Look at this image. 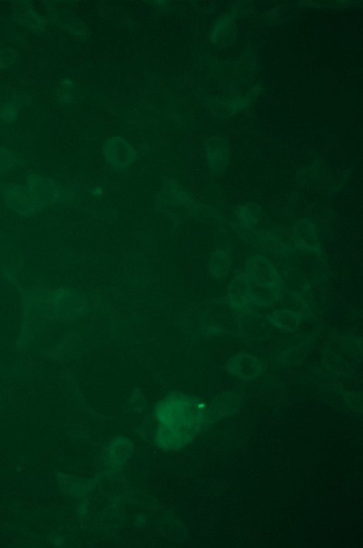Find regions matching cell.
Returning <instances> with one entry per match:
<instances>
[{
	"mask_svg": "<svg viewBox=\"0 0 363 548\" xmlns=\"http://www.w3.org/2000/svg\"><path fill=\"white\" fill-rule=\"evenodd\" d=\"M157 417L162 424V445L179 447L191 439L205 417V405L183 395H172L157 407Z\"/></svg>",
	"mask_w": 363,
	"mask_h": 548,
	"instance_id": "obj_1",
	"label": "cell"
},
{
	"mask_svg": "<svg viewBox=\"0 0 363 548\" xmlns=\"http://www.w3.org/2000/svg\"><path fill=\"white\" fill-rule=\"evenodd\" d=\"M230 225L244 242L260 251L286 255L297 250L292 234L286 230L246 228L237 221Z\"/></svg>",
	"mask_w": 363,
	"mask_h": 548,
	"instance_id": "obj_2",
	"label": "cell"
},
{
	"mask_svg": "<svg viewBox=\"0 0 363 548\" xmlns=\"http://www.w3.org/2000/svg\"><path fill=\"white\" fill-rule=\"evenodd\" d=\"M3 196L7 206L23 216L35 215L44 208L27 186H7L3 190Z\"/></svg>",
	"mask_w": 363,
	"mask_h": 548,
	"instance_id": "obj_3",
	"label": "cell"
},
{
	"mask_svg": "<svg viewBox=\"0 0 363 548\" xmlns=\"http://www.w3.org/2000/svg\"><path fill=\"white\" fill-rule=\"evenodd\" d=\"M244 273L251 283L258 286L277 287L281 284V278L273 263L261 255L247 260Z\"/></svg>",
	"mask_w": 363,
	"mask_h": 548,
	"instance_id": "obj_4",
	"label": "cell"
},
{
	"mask_svg": "<svg viewBox=\"0 0 363 548\" xmlns=\"http://www.w3.org/2000/svg\"><path fill=\"white\" fill-rule=\"evenodd\" d=\"M266 367V362L261 358L246 352L235 355L227 363V372L244 381L258 378L265 372Z\"/></svg>",
	"mask_w": 363,
	"mask_h": 548,
	"instance_id": "obj_5",
	"label": "cell"
},
{
	"mask_svg": "<svg viewBox=\"0 0 363 548\" xmlns=\"http://www.w3.org/2000/svg\"><path fill=\"white\" fill-rule=\"evenodd\" d=\"M291 234L297 249L323 256V248L316 226L310 219L298 220Z\"/></svg>",
	"mask_w": 363,
	"mask_h": 548,
	"instance_id": "obj_6",
	"label": "cell"
},
{
	"mask_svg": "<svg viewBox=\"0 0 363 548\" xmlns=\"http://www.w3.org/2000/svg\"><path fill=\"white\" fill-rule=\"evenodd\" d=\"M206 151L210 171L215 176H221L227 170L230 160V148L224 136H214L206 143Z\"/></svg>",
	"mask_w": 363,
	"mask_h": 548,
	"instance_id": "obj_7",
	"label": "cell"
},
{
	"mask_svg": "<svg viewBox=\"0 0 363 548\" xmlns=\"http://www.w3.org/2000/svg\"><path fill=\"white\" fill-rule=\"evenodd\" d=\"M103 153L107 162L118 169L129 167L137 158L133 147L119 136L112 137L105 143Z\"/></svg>",
	"mask_w": 363,
	"mask_h": 548,
	"instance_id": "obj_8",
	"label": "cell"
},
{
	"mask_svg": "<svg viewBox=\"0 0 363 548\" xmlns=\"http://www.w3.org/2000/svg\"><path fill=\"white\" fill-rule=\"evenodd\" d=\"M273 326L268 318L249 309L239 311L238 316V330L242 336L252 340L267 338Z\"/></svg>",
	"mask_w": 363,
	"mask_h": 548,
	"instance_id": "obj_9",
	"label": "cell"
},
{
	"mask_svg": "<svg viewBox=\"0 0 363 548\" xmlns=\"http://www.w3.org/2000/svg\"><path fill=\"white\" fill-rule=\"evenodd\" d=\"M27 187L45 207L67 199L59 186L52 179L39 174H32L27 179Z\"/></svg>",
	"mask_w": 363,
	"mask_h": 548,
	"instance_id": "obj_10",
	"label": "cell"
},
{
	"mask_svg": "<svg viewBox=\"0 0 363 548\" xmlns=\"http://www.w3.org/2000/svg\"><path fill=\"white\" fill-rule=\"evenodd\" d=\"M196 205V201L191 194L182 189L177 183L169 180L165 182L156 198V206L158 208L181 206L193 208Z\"/></svg>",
	"mask_w": 363,
	"mask_h": 548,
	"instance_id": "obj_11",
	"label": "cell"
},
{
	"mask_svg": "<svg viewBox=\"0 0 363 548\" xmlns=\"http://www.w3.org/2000/svg\"><path fill=\"white\" fill-rule=\"evenodd\" d=\"M13 18L17 23L35 32L44 30L48 24V21L28 1L16 3L13 9Z\"/></svg>",
	"mask_w": 363,
	"mask_h": 548,
	"instance_id": "obj_12",
	"label": "cell"
},
{
	"mask_svg": "<svg viewBox=\"0 0 363 548\" xmlns=\"http://www.w3.org/2000/svg\"><path fill=\"white\" fill-rule=\"evenodd\" d=\"M237 37V28L234 19L227 14L218 19L210 32L211 42L220 47L232 46Z\"/></svg>",
	"mask_w": 363,
	"mask_h": 548,
	"instance_id": "obj_13",
	"label": "cell"
},
{
	"mask_svg": "<svg viewBox=\"0 0 363 548\" xmlns=\"http://www.w3.org/2000/svg\"><path fill=\"white\" fill-rule=\"evenodd\" d=\"M250 291L249 280L244 272H239L229 287L228 301L238 311L246 309L250 304Z\"/></svg>",
	"mask_w": 363,
	"mask_h": 548,
	"instance_id": "obj_14",
	"label": "cell"
},
{
	"mask_svg": "<svg viewBox=\"0 0 363 548\" xmlns=\"http://www.w3.org/2000/svg\"><path fill=\"white\" fill-rule=\"evenodd\" d=\"M232 265L231 251L225 248L215 251L209 261V269L211 275L217 280H222L229 274Z\"/></svg>",
	"mask_w": 363,
	"mask_h": 548,
	"instance_id": "obj_15",
	"label": "cell"
},
{
	"mask_svg": "<svg viewBox=\"0 0 363 548\" xmlns=\"http://www.w3.org/2000/svg\"><path fill=\"white\" fill-rule=\"evenodd\" d=\"M267 318L273 327L287 333L297 331L303 319L298 314L285 309L275 311Z\"/></svg>",
	"mask_w": 363,
	"mask_h": 548,
	"instance_id": "obj_16",
	"label": "cell"
},
{
	"mask_svg": "<svg viewBox=\"0 0 363 548\" xmlns=\"http://www.w3.org/2000/svg\"><path fill=\"white\" fill-rule=\"evenodd\" d=\"M280 294V285L261 287L251 282L249 304L257 306L269 307L279 302Z\"/></svg>",
	"mask_w": 363,
	"mask_h": 548,
	"instance_id": "obj_17",
	"label": "cell"
},
{
	"mask_svg": "<svg viewBox=\"0 0 363 548\" xmlns=\"http://www.w3.org/2000/svg\"><path fill=\"white\" fill-rule=\"evenodd\" d=\"M279 302L282 304L283 309L297 313L303 318L310 314L307 300L302 295L285 288L281 285Z\"/></svg>",
	"mask_w": 363,
	"mask_h": 548,
	"instance_id": "obj_18",
	"label": "cell"
},
{
	"mask_svg": "<svg viewBox=\"0 0 363 548\" xmlns=\"http://www.w3.org/2000/svg\"><path fill=\"white\" fill-rule=\"evenodd\" d=\"M237 222L246 228H255L261 222L263 217L262 208L256 203H246L238 207L236 211Z\"/></svg>",
	"mask_w": 363,
	"mask_h": 548,
	"instance_id": "obj_19",
	"label": "cell"
},
{
	"mask_svg": "<svg viewBox=\"0 0 363 548\" xmlns=\"http://www.w3.org/2000/svg\"><path fill=\"white\" fill-rule=\"evenodd\" d=\"M240 405L239 397L233 393L226 392L221 394L215 400L213 407L215 412L220 416H228L236 412Z\"/></svg>",
	"mask_w": 363,
	"mask_h": 548,
	"instance_id": "obj_20",
	"label": "cell"
},
{
	"mask_svg": "<svg viewBox=\"0 0 363 548\" xmlns=\"http://www.w3.org/2000/svg\"><path fill=\"white\" fill-rule=\"evenodd\" d=\"M74 82L70 78H64L57 90L58 102L63 105L71 104L74 100Z\"/></svg>",
	"mask_w": 363,
	"mask_h": 548,
	"instance_id": "obj_21",
	"label": "cell"
},
{
	"mask_svg": "<svg viewBox=\"0 0 363 548\" xmlns=\"http://www.w3.org/2000/svg\"><path fill=\"white\" fill-rule=\"evenodd\" d=\"M18 163V160L12 151L0 148V176L13 169Z\"/></svg>",
	"mask_w": 363,
	"mask_h": 548,
	"instance_id": "obj_22",
	"label": "cell"
},
{
	"mask_svg": "<svg viewBox=\"0 0 363 548\" xmlns=\"http://www.w3.org/2000/svg\"><path fill=\"white\" fill-rule=\"evenodd\" d=\"M16 98L12 102L3 104L0 107V117L6 122L11 123L16 120L18 115V105L20 102Z\"/></svg>",
	"mask_w": 363,
	"mask_h": 548,
	"instance_id": "obj_23",
	"label": "cell"
},
{
	"mask_svg": "<svg viewBox=\"0 0 363 548\" xmlns=\"http://www.w3.org/2000/svg\"><path fill=\"white\" fill-rule=\"evenodd\" d=\"M18 59V53L12 48L0 49V71L6 69Z\"/></svg>",
	"mask_w": 363,
	"mask_h": 548,
	"instance_id": "obj_24",
	"label": "cell"
},
{
	"mask_svg": "<svg viewBox=\"0 0 363 548\" xmlns=\"http://www.w3.org/2000/svg\"><path fill=\"white\" fill-rule=\"evenodd\" d=\"M253 5L250 1H239L232 9L230 16L235 19H243L251 14Z\"/></svg>",
	"mask_w": 363,
	"mask_h": 548,
	"instance_id": "obj_25",
	"label": "cell"
},
{
	"mask_svg": "<svg viewBox=\"0 0 363 548\" xmlns=\"http://www.w3.org/2000/svg\"><path fill=\"white\" fill-rule=\"evenodd\" d=\"M91 194L94 197H100L103 194V189L101 187H97L92 191Z\"/></svg>",
	"mask_w": 363,
	"mask_h": 548,
	"instance_id": "obj_26",
	"label": "cell"
},
{
	"mask_svg": "<svg viewBox=\"0 0 363 548\" xmlns=\"http://www.w3.org/2000/svg\"><path fill=\"white\" fill-rule=\"evenodd\" d=\"M155 4L159 6H165L167 4L166 1H155Z\"/></svg>",
	"mask_w": 363,
	"mask_h": 548,
	"instance_id": "obj_27",
	"label": "cell"
}]
</instances>
